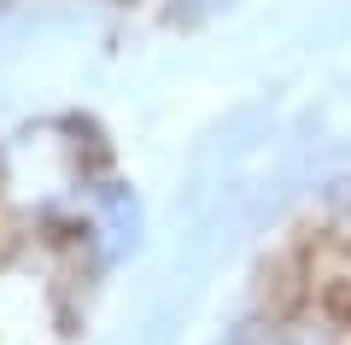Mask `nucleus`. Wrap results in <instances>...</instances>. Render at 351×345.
Segmentation results:
<instances>
[{
    "instance_id": "obj_1",
    "label": "nucleus",
    "mask_w": 351,
    "mask_h": 345,
    "mask_svg": "<svg viewBox=\"0 0 351 345\" xmlns=\"http://www.w3.org/2000/svg\"><path fill=\"white\" fill-rule=\"evenodd\" d=\"M94 235H100V252H106V263L129 258V252L141 246V205H135V193L112 187V193L100 199V222H94Z\"/></svg>"
}]
</instances>
